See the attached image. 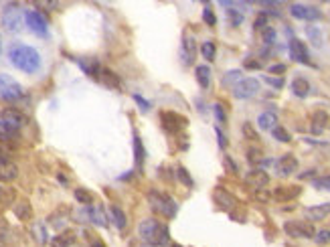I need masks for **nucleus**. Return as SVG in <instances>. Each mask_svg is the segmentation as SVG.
<instances>
[{
  "label": "nucleus",
  "instance_id": "obj_1",
  "mask_svg": "<svg viewBox=\"0 0 330 247\" xmlns=\"http://www.w3.org/2000/svg\"><path fill=\"white\" fill-rule=\"evenodd\" d=\"M9 59L17 69H21L25 73H35L41 67V55L37 53V49L29 47V45H19V43L13 45L9 49Z\"/></svg>",
  "mask_w": 330,
  "mask_h": 247
},
{
  "label": "nucleus",
  "instance_id": "obj_2",
  "mask_svg": "<svg viewBox=\"0 0 330 247\" xmlns=\"http://www.w3.org/2000/svg\"><path fill=\"white\" fill-rule=\"evenodd\" d=\"M138 233H140V237H142L146 243H150V245H160V247H162V245H169V241H171L167 225H162V223L156 221V219H146V221H142L140 227H138Z\"/></svg>",
  "mask_w": 330,
  "mask_h": 247
},
{
  "label": "nucleus",
  "instance_id": "obj_3",
  "mask_svg": "<svg viewBox=\"0 0 330 247\" xmlns=\"http://www.w3.org/2000/svg\"><path fill=\"white\" fill-rule=\"evenodd\" d=\"M148 203H150V207L156 213H160L162 217H167V219H173L177 215V203L171 199L169 194H164V192L150 190L148 192Z\"/></svg>",
  "mask_w": 330,
  "mask_h": 247
},
{
  "label": "nucleus",
  "instance_id": "obj_4",
  "mask_svg": "<svg viewBox=\"0 0 330 247\" xmlns=\"http://www.w3.org/2000/svg\"><path fill=\"white\" fill-rule=\"evenodd\" d=\"M25 25V13L21 11L19 5H9L7 11L3 13V27L9 33H21Z\"/></svg>",
  "mask_w": 330,
  "mask_h": 247
},
{
  "label": "nucleus",
  "instance_id": "obj_5",
  "mask_svg": "<svg viewBox=\"0 0 330 247\" xmlns=\"http://www.w3.org/2000/svg\"><path fill=\"white\" fill-rule=\"evenodd\" d=\"M25 89L9 75H0V100H7V102H19L23 100Z\"/></svg>",
  "mask_w": 330,
  "mask_h": 247
},
{
  "label": "nucleus",
  "instance_id": "obj_6",
  "mask_svg": "<svg viewBox=\"0 0 330 247\" xmlns=\"http://www.w3.org/2000/svg\"><path fill=\"white\" fill-rule=\"evenodd\" d=\"M0 120H3L7 126H11L13 130H21L29 124V118L25 112L17 110V108H5L3 112H0Z\"/></svg>",
  "mask_w": 330,
  "mask_h": 247
},
{
  "label": "nucleus",
  "instance_id": "obj_7",
  "mask_svg": "<svg viewBox=\"0 0 330 247\" xmlns=\"http://www.w3.org/2000/svg\"><path fill=\"white\" fill-rule=\"evenodd\" d=\"M25 23H27V27H29L37 37H47V35H49V31H47V21L43 19L41 13H37V11H27V13H25Z\"/></svg>",
  "mask_w": 330,
  "mask_h": 247
},
{
  "label": "nucleus",
  "instance_id": "obj_8",
  "mask_svg": "<svg viewBox=\"0 0 330 247\" xmlns=\"http://www.w3.org/2000/svg\"><path fill=\"white\" fill-rule=\"evenodd\" d=\"M257 91H259V81L253 79V77L241 79V81L233 87V93H235L237 100H247V97H253Z\"/></svg>",
  "mask_w": 330,
  "mask_h": 247
},
{
  "label": "nucleus",
  "instance_id": "obj_9",
  "mask_svg": "<svg viewBox=\"0 0 330 247\" xmlns=\"http://www.w3.org/2000/svg\"><path fill=\"white\" fill-rule=\"evenodd\" d=\"M160 122H162V128L167 130V132H181L183 128H187V120L179 114H173V112H162L160 114Z\"/></svg>",
  "mask_w": 330,
  "mask_h": 247
},
{
  "label": "nucleus",
  "instance_id": "obj_10",
  "mask_svg": "<svg viewBox=\"0 0 330 247\" xmlns=\"http://www.w3.org/2000/svg\"><path fill=\"white\" fill-rule=\"evenodd\" d=\"M284 231L290 235V237H314L316 231L310 223H302V221H290L284 225Z\"/></svg>",
  "mask_w": 330,
  "mask_h": 247
},
{
  "label": "nucleus",
  "instance_id": "obj_11",
  "mask_svg": "<svg viewBox=\"0 0 330 247\" xmlns=\"http://www.w3.org/2000/svg\"><path fill=\"white\" fill-rule=\"evenodd\" d=\"M288 49H290V57H292L294 61L304 63V65H312V63H310V55H308V47H306L302 41L292 39Z\"/></svg>",
  "mask_w": 330,
  "mask_h": 247
},
{
  "label": "nucleus",
  "instance_id": "obj_12",
  "mask_svg": "<svg viewBox=\"0 0 330 247\" xmlns=\"http://www.w3.org/2000/svg\"><path fill=\"white\" fill-rule=\"evenodd\" d=\"M290 13L294 19H300V21H318L320 19V11L306 7V5H292Z\"/></svg>",
  "mask_w": 330,
  "mask_h": 247
},
{
  "label": "nucleus",
  "instance_id": "obj_13",
  "mask_svg": "<svg viewBox=\"0 0 330 247\" xmlns=\"http://www.w3.org/2000/svg\"><path fill=\"white\" fill-rule=\"evenodd\" d=\"M95 79H97L99 83L107 85V87H112V89H120V87H122V81H120V77H118L114 71L105 69V67H99V71H97Z\"/></svg>",
  "mask_w": 330,
  "mask_h": 247
},
{
  "label": "nucleus",
  "instance_id": "obj_14",
  "mask_svg": "<svg viewBox=\"0 0 330 247\" xmlns=\"http://www.w3.org/2000/svg\"><path fill=\"white\" fill-rule=\"evenodd\" d=\"M276 170H278L282 176H288V174L296 172V170H298V160H296V156H294V154L282 156V158L278 160V164H276Z\"/></svg>",
  "mask_w": 330,
  "mask_h": 247
},
{
  "label": "nucleus",
  "instance_id": "obj_15",
  "mask_svg": "<svg viewBox=\"0 0 330 247\" xmlns=\"http://www.w3.org/2000/svg\"><path fill=\"white\" fill-rule=\"evenodd\" d=\"M304 215H306V219H310V221H322V219H326V217L330 215V203L316 205V207H308V209L304 211Z\"/></svg>",
  "mask_w": 330,
  "mask_h": 247
},
{
  "label": "nucleus",
  "instance_id": "obj_16",
  "mask_svg": "<svg viewBox=\"0 0 330 247\" xmlns=\"http://www.w3.org/2000/svg\"><path fill=\"white\" fill-rule=\"evenodd\" d=\"M328 124H330V118H328V114L326 112H322V110H318V112H314V116H312V134H322L326 128H328Z\"/></svg>",
  "mask_w": 330,
  "mask_h": 247
},
{
  "label": "nucleus",
  "instance_id": "obj_17",
  "mask_svg": "<svg viewBox=\"0 0 330 247\" xmlns=\"http://www.w3.org/2000/svg\"><path fill=\"white\" fill-rule=\"evenodd\" d=\"M300 194V186H282V188H276L273 190V199L284 203V201H290V199H296Z\"/></svg>",
  "mask_w": 330,
  "mask_h": 247
},
{
  "label": "nucleus",
  "instance_id": "obj_18",
  "mask_svg": "<svg viewBox=\"0 0 330 247\" xmlns=\"http://www.w3.org/2000/svg\"><path fill=\"white\" fill-rule=\"evenodd\" d=\"M19 176V168L13 162H0V182H13Z\"/></svg>",
  "mask_w": 330,
  "mask_h": 247
},
{
  "label": "nucleus",
  "instance_id": "obj_19",
  "mask_svg": "<svg viewBox=\"0 0 330 247\" xmlns=\"http://www.w3.org/2000/svg\"><path fill=\"white\" fill-rule=\"evenodd\" d=\"M247 184H251L253 188H261V186H265L267 184V180H269V176L263 172V170H251L249 174H247Z\"/></svg>",
  "mask_w": 330,
  "mask_h": 247
},
{
  "label": "nucleus",
  "instance_id": "obj_20",
  "mask_svg": "<svg viewBox=\"0 0 330 247\" xmlns=\"http://www.w3.org/2000/svg\"><path fill=\"white\" fill-rule=\"evenodd\" d=\"M215 199H217L219 205H221L223 209H227V211L235 207V199H233V196H231L225 188H217V190H215Z\"/></svg>",
  "mask_w": 330,
  "mask_h": 247
},
{
  "label": "nucleus",
  "instance_id": "obj_21",
  "mask_svg": "<svg viewBox=\"0 0 330 247\" xmlns=\"http://www.w3.org/2000/svg\"><path fill=\"white\" fill-rule=\"evenodd\" d=\"M87 217L93 225H99V227H105L107 225V217L103 213V207H89L87 209Z\"/></svg>",
  "mask_w": 330,
  "mask_h": 247
},
{
  "label": "nucleus",
  "instance_id": "obj_22",
  "mask_svg": "<svg viewBox=\"0 0 330 247\" xmlns=\"http://www.w3.org/2000/svg\"><path fill=\"white\" fill-rule=\"evenodd\" d=\"M257 126H259L261 130H273V128L278 126V118H276V114L263 112V114L257 118Z\"/></svg>",
  "mask_w": 330,
  "mask_h": 247
},
{
  "label": "nucleus",
  "instance_id": "obj_23",
  "mask_svg": "<svg viewBox=\"0 0 330 247\" xmlns=\"http://www.w3.org/2000/svg\"><path fill=\"white\" fill-rule=\"evenodd\" d=\"M292 91H294V95H298V97H306L308 91H310V83H308V79H304V77H296V79L292 81Z\"/></svg>",
  "mask_w": 330,
  "mask_h": 247
},
{
  "label": "nucleus",
  "instance_id": "obj_24",
  "mask_svg": "<svg viewBox=\"0 0 330 247\" xmlns=\"http://www.w3.org/2000/svg\"><path fill=\"white\" fill-rule=\"evenodd\" d=\"M15 215L21 219V221H29L33 217V209H31V203L29 201H21L15 205Z\"/></svg>",
  "mask_w": 330,
  "mask_h": 247
},
{
  "label": "nucleus",
  "instance_id": "obj_25",
  "mask_svg": "<svg viewBox=\"0 0 330 247\" xmlns=\"http://www.w3.org/2000/svg\"><path fill=\"white\" fill-rule=\"evenodd\" d=\"M73 241H75V235L71 231H65V233H59L53 239V247H71Z\"/></svg>",
  "mask_w": 330,
  "mask_h": 247
},
{
  "label": "nucleus",
  "instance_id": "obj_26",
  "mask_svg": "<svg viewBox=\"0 0 330 247\" xmlns=\"http://www.w3.org/2000/svg\"><path fill=\"white\" fill-rule=\"evenodd\" d=\"M195 75H197V81H199L201 87H209V85H211V69H209L207 65L197 67Z\"/></svg>",
  "mask_w": 330,
  "mask_h": 247
},
{
  "label": "nucleus",
  "instance_id": "obj_27",
  "mask_svg": "<svg viewBox=\"0 0 330 247\" xmlns=\"http://www.w3.org/2000/svg\"><path fill=\"white\" fill-rule=\"evenodd\" d=\"M19 138V130H13L11 126H7L3 120H0V142H11Z\"/></svg>",
  "mask_w": 330,
  "mask_h": 247
},
{
  "label": "nucleus",
  "instance_id": "obj_28",
  "mask_svg": "<svg viewBox=\"0 0 330 247\" xmlns=\"http://www.w3.org/2000/svg\"><path fill=\"white\" fill-rule=\"evenodd\" d=\"M183 51H185V57H187L189 65H193V61H195V39H193V37H185V41H183Z\"/></svg>",
  "mask_w": 330,
  "mask_h": 247
},
{
  "label": "nucleus",
  "instance_id": "obj_29",
  "mask_svg": "<svg viewBox=\"0 0 330 247\" xmlns=\"http://www.w3.org/2000/svg\"><path fill=\"white\" fill-rule=\"evenodd\" d=\"M109 215H112V219H114V223H116L118 229H124L126 227L128 219H126V215H124V211L120 207H109Z\"/></svg>",
  "mask_w": 330,
  "mask_h": 247
},
{
  "label": "nucleus",
  "instance_id": "obj_30",
  "mask_svg": "<svg viewBox=\"0 0 330 247\" xmlns=\"http://www.w3.org/2000/svg\"><path fill=\"white\" fill-rule=\"evenodd\" d=\"M201 53L207 61H215V53H217V47L213 43H203L201 45Z\"/></svg>",
  "mask_w": 330,
  "mask_h": 247
},
{
  "label": "nucleus",
  "instance_id": "obj_31",
  "mask_svg": "<svg viewBox=\"0 0 330 247\" xmlns=\"http://www.w3.org/2000/svg\"><path fill=\"white\" fill-rule=\"evenodd\" d=\"M11 241V231H9V225L0 219V247H7Z\"/></svg>",
  "mask_w": 330,
  "mask_h": 247
},
{
  "label": "nucleus",
  "instance_id": "obj_32",
  "mask_svg": "<svg viewBox=\"0 0 330 247\" xmlns=\"http://www.w3.org/2000/svg\"><path fill=\"white\" fill-rule=\"evenodd\" d=\"M306 35H308V39L312 41L314 47H320V45H322V35H320V31H318L316 27H308V29H306Z\"/></svg>",
  "mask_w": 330,
  "mask_h": 247
},
{
  "label": "nucleus",
  "instance_id": "obj_33",
  "mask_svg": "<svg viewBox=\"0 0 330 247\" xmlns=\"http://www.w3.org/2000/svg\"><path fill=\"white\" fill-rule=\"evenodd\" d=\"M271 134H273V138L280 140V142H290V140H292V136L288 134V130L282 128V126H276V128L271 130Z\"/></svg>",
  "mask_w": 330,
  "mask_h": 247
},
{
  "label": "nucleus",
  "instance_id": "obj_34",
  "mask_svg": "<svg viewBox=\"0 0 330 247\" xmlns=\"http://www.w3.org/2000/svg\"><path fill=\"white\" fill-rule=\"evenodd\" d=\"M75 199H77L79 203H83V205H89V203H91V194H89V190H85V188H75Z\"/></svg>",
  "mask_w": 330,
  "mask_h": 247
},
{
  "label": "nucleus",
  "instance_id": "obj_35",
  "mask_svg": "<svg viewBox=\"0 0 330 247\" xmlns=\"http://www.w3.org/2000/svg\"><path fill=\"white\" fill-rule=\"evenodd\" d=\"M177 174H179V180H181L183 184L193 186V178H191V174H189V170H187L185 166H179V168H177Z\"/></svg>",
  "mask_w": 330,
  "mask_h": 247
},
{
  "label": "nucleus",
  "instance_id": "obj_36",
  "mask_svg": "<svg viewBox=\"0 0 330 247\" xmlns=\"http://www.w3.org/2000/svg\"><path fill=\"white\" fill-rule=\"evenodd\" d=\"M239 81H241V71H237V69H235V71H229V73L225 75V79H223V83H225V85H231V83H235V85H237Z\"/></svg>",
  "mask_w": 330,
  "mask_h": 247
},
{
  "label": "nucleus",
  "instance_id": "obj_37",
  "mask_svg": "<svg viewBox=\"0 0 330 247\" xmlns=\"http://www.w3.org/2000/svg\"><path fill=\"white\" fill-rule=\"evenodd\" d=\"M33 235H35V239H37L39 243H47V231H45L43 225H35V227H33Z\"/></svg>",
  "mask_w": 330,
  "mask_h": 247
},
{
  "label": "nucleus",
  "instance_id": "obj_38",
  "mask_svg": "<svg viewBox=\"0 0 330 247\" xmlns=\"http://www.w3.org/2000/svg\"><path fill=\"white\" fill-rule=\"evenodd\" d=\"M314 186H316V188H324V190H330V174L316 178V180H314Z\"/></svg>",
  "mask_w": 330,
  "mask_h": 247
},
{
  "label": "nucleus",
  "instance_id": "obj_39",
  "mask_svg": "<svg viewBox=\"0 0 330 247\" xmlns=\"http://www.w3.org/2000/svg\"><path fill=\"white\" fill-rule=\"evenodd\" d=\"M227 15H229V21H231L233 27H239V25L243 23V15H241L239 11H229Z\"/></svg>",
  "mask_w": 330,
  "mask_h": 247
},
{
  "label": "nucleus",
  "instance_id": "obj_40",
  "mask_svg": "<svg viewBox=\"0 0 330 247\" xmlns=\"http://www.w3.org/2000/svg\"><path fill=\"white\" fill-rule=\"evenodd\" d=\"M247 158H249L251 164H257L259 160H265V158H261V152L257 150V148H251V150H247Z\"/></svg>",
  "mask_w": 330,
  "mask_h": 247
},
{
  "label": "nucleus",
  "instance_id": "obj_41",
  "mask_svg": "<svg viewBox=\"0 0 330 247\" xmlns=\"http://www.w3.org/2000/svg\"><path fill=\"white\" fill-rule=\"evenodd\" d=\"M263 41L265 43H273V41H276V31H273L271 27H265L263 29Z\"/></svg>",
  "mask_w": 330,
  "mask_h": 247
},
{
  "label": "nucleus",
  "instance_id": "obj_42",
  "mask_svg": "<svg viewBox=\"0 0 330 247\" xmlns=\"http://www.w3.org/2000/svg\"><path fill=\"white\" fill-rule=\"evenodd\" d=\"M243 134H245V138H249V140H257L259 136L255 134V130L251 128V124H243Z\"/></svg>",
  "mask_w": 330,
  "mask_h": 247
},
{
  "label": "nucleus",
  "instance_id": "obj_43",
  "mask_svg": "<svg viewBox=\"0 0 330 247\" xmlns=\"http://www.w3.org/2000/svg\"><path fill=\"white\" fill-rule=\"evenodd\" d=\"M314 237H316V241H318V243H328V241H330V231H328V229L318 231Z\"/></svg>",
  "mask_w": 330,
  "mask_h": 247
},
{
  "label": "nucleus",
  "instance_id": "obj_44",
  "mask_svg": "<svg viewBox=\"0 0 330 247\" xmlns=\"http://www.w3.org/2000/svg\"><path fill=\"white\" fill-rule=\"evenodd\" d=\"M13 201V190H5L0 186V203H11Z\"/></svg>",
  "mask_w": 330,
  "mask_h": 247
},
{
  "label": "nucleus",
  "instance_id": "obj_45",
  "mask_svg": "<svg viewBox=\"0 0 330 247\" xmlns=\"http://www.w3.org/2000/svg\"><path fill=\"white\" fill-rule=\"evenodd\" d=\"M134 102H136V104H138V106H140L144 112H148V110H150V102H146L144 97H142V95H138V93L134 95Z\"/></svg>",
  "mask_w": 330,
  "mask_h": 247
},
{
  "label": "nucleus",
  "instance_id": "obj_46",
  "mask_svg": "<svg viewBox=\"0 0 330 247\" xmlns=\"http://www.w3.org/2000/svg\"><path fill=\"white\" fill-rule=\"evenodd\" d=\"M203 19H205V23H207V25H211V27L217 23V19H215V15H213V11H211V9H205Z\"/></svg>",
  "mask_w": 330,
  "mask_h": 247
},
{
  "label": "nucleus",
  "instance_id": "obj_47",
  "mask_svg": "<svg viewBox=\"0 0 330 247\" xmlns=\"http://www.w3.org/2000/svg\"><path fill=\"white\" fill-rule=\"evenodd\" d=\"M269 73H271V75L286 73V65H284V63H280V65H271V67H269Z\"/></svg>",
  "mask_w": 330,
  "mask_h": 247
},
{
  "label": "nucleus",
  "instance_id": "obj_48",
  "mask_svg": "<svg viewBox=\"0 0 330 247\" xmlns=\"http://www.w3.org/2000/svg\"><path fill=\"white\" fill-rule=\"evenodd\" d=\"M265 81H267L269 85H273V87H278V89L284 85V79H282V77H265Z\"/></svg>",
  "mask_w": 330,
  "mask_h": 247
},
{
  "label": "nucleus",
  "instance_id": "obj_49",
  "mask_svg": "<svg viewBox=\"0 0 330 247\" xmlns=\"http://www.w3.org/2000/svg\"><path fill=\"white\" fill-rule=\"evenodd\" d=\"M265 23H267V15H265V13H261V17L255 21V25H253V27L259 31V29H265Z\"/></svg>",
  "mask_w": 330,
  "mask_h": 247
},
{
  "label": "nucleus",
  "instance_id": "obj_50",
  "mask_svg": "<svg viewBox=\"0 0 330 247\" xmlns=\"http://www.w3.org/2000/svg\"><path fill=\"white\" fill-rule=\"evenodd\" d=\"M142 158H144V152H142V142L136 138V160H138V162H142Z\"/></svg>",
  "mask_w": 330,
  "mask_h": 247
},
{
  "label": "nucleus",
  "instance_id": "obj_51",
  "mask_svg": "<svg viewBox=\"0 0 330 247\" xmlns=\"http://www.w3.org/2000/svg\"><path fill=\"white\" fill-rule=\"evenodd\" d=\"M225 166H227L231 172H235V174H237V164L233 162V158H231V156H225Z\"/></svg>",
  "mask_w": 330,
  "mask_h": 247
},
{
  "label": "nucleus",
  "instance_id": "obj_52",
  "mask_svg": "<svg viewBox=\"0 0 330 247\" xmlns=\"http://www.w3.org/2000/svg\"><path fill=\"white\" fill-rule=\"evenodd\" d=\"M215 112H217V120H221V122H225V120H227V116H225V112H223V108H221V106H219V104L215 106Z\"/></svg>",
  "mask_w": 330,
  "mask_h": 247
},
{
  "label": "nucleus",
  "instance_id": "obj_53",
  "mask_svg": "<svg viewBox=\"0 0 330 247\" xmlns=\"http://www.w3.org/2000/svg\"><path fill=\"white\" fill-rule=\"evenodd\" d=\"M245 67H247V69H259L261 63H257V61H253V59H247V61H245Z\"/></svg>",
  "mask_w": 330,
  "mask_h": 247
},
{
  "label": "nucleus",
  "instance_id": "obj_54",
  "mask_svg": "<svg viewBox=\"0 0 330 247\" xmlns=\"http://www.w3.org/2000/svg\"><path fill=\"white\" fill-rule=\"evenodd\" d=\"M0 162H11V158H9V152L5 150L3 146H0Z\"/></svg>",
  "mask_w": 330,
  "mask_h": 247
},
{
  "label": "nucleus",
  "instance_id": "obj_55",
  "mask_svg": "<svg viewBox=\"0 0 330 247\" xmlns=\"http://www.w3.org/2000/svg\"><path fill=\"white\" fill-rule=\"evenodd\" d=\"M217 138H219V144H221V148H225V146H227V138L221 134V130H217Z\"/></svg>",
  "mask_w": 330,
  "mask_h": 247
},
{
  "label": "nucleus",
  "instance_id": "obj_56",
  "mask_svg": "<svg viewBox=\"0 0 330 247\" xmlns=\"http://www.w3.org/2000/svg\"><path fill=\"white\" fill-rule=\"evenodd\" d=\"M91 247H105V245H103L101 241H93V243H91Z\"/></svg>",
  "mask_w": 330,
  "mask_h": 247
},
{
  "label": "nucleus",
  "instance_id": "obj_57",
  "mask_svg": "<svg viewBox=\"0 0 330 247\" xmlns=\"http://www.w3.org/2000/svg\"><path fill=\"white\" fill-rule=\"evenodd\" d=\"M142 247H160V245H150V243H146V245H142Z\"/></svg>",
  "mask_w": 330,
  "mask_h": 247
},
{
  "label": "nucleus",
  "instance_id": "obj_58",
  "mask_svg": "<svg viewBox=\"0 0 330 247\" xmlns=\"http://www.w3.org/2000/svg\"><path fill=\"white\" fill-rule=\"evenodd\" d=\"M169 247H181V245H177V243H171V245H169Z\"/></svg>",
  "mask_w": 330,
  "mask_h": 247
},
{
  "label": "nucleus",
  "instance_id": "obj_59",
  "mask_svg": "<svg viewBox=\"0 0 330 247\" xmlns=\"http://www.w3.org/2000/svg\"><path fill=\"white\" fill-rule=\"evenodd\" d=\"M0 49H3V43H0Z\"/></svg>",
  "mask_w": 330,
  "mask_h": 247
}]
</instances>
